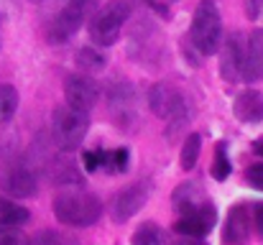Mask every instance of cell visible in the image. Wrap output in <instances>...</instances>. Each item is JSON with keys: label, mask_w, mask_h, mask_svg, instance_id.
Segmentation results:
<instances>
[{"label": "cell", "mask_w": 263, "mask_h": 245, "mask_svg": "<svg viewBox=\"0 0 263 245\" xmlns=\"http://www.w3.org/2000/svg\"><path fill=\"white\" fill-rule=\"evenodd\" d=\"M246 10H248V18L256 21L263 15V0H246Z\"/></svg>", "instance_id": "obj_28"}, {"label": "cell", "mask_w": 263, "mask_h": 245, "mask_svg": "<svg viewBox=\"0 0 263 245\" xmlns=\"http://www.w3.org/2000/svg\"><path fill=\"white\" fill-rule=\"evenodd\" d=\"M0 245H26V238L18 228H0Z\"/></svg>", "instance_id": "obj_26"}, {"label": "cell", "mask_w": 263, "mask_h": 245, "mask_svg": "<svg viewBox=\"0 0 263 245\" xmlns=\"http://www.w3.org/2000/svg\"><path fill=\"white\" fill-rule=\"evenodd\" d=\"M97 10V0H67L49 26V44H67Z\"/></svg>", "instance_id": "obj_5"}, {"label": "cell", "mask_w": 263, "mask_h": 245, "mask_svg": "<svg viewBox=\"0 0 263 245\" xmlns=\"http://www.w3.org/2000/svg\"><path fill=\"white\" fill-rule=\"evenodd\" d=\"M51 210H54V217L62 225H69V228H92L102 217L100 197L82 192V189L57 194L54 202H51Z\"/></svg>", "instance_id": "obj_1"}, {"label": "cell", "mask_w": 263, "mask_h": 245, "mask_svg": "<svg viewBox=\"0 0 263 245\" xmlns=\"http://www.w3.org/2000/svg\"><path fill=\"white\" fill-rule=\"evenodd\" d=\"M133 8L128 0H110L89 18V39L95 46H112L120 39L125 21L130 18Z\"/></svg>", "instance_id": "obj_3"}, {"label": "cell", "mask_w": 263, "mask_h": 245, "mask_svg": "<svg viewBox=\"0 0 263 245\" xmlns=\"http://www.w3.org/2000/svg\"><path fill=\"white\" fill-rule=\"evenodd\" d=\"M233 115L246 123V125H256L263 120V95L258 89H243L235 102H233Z\"/></svg>", "instance_id": "obj_13"}, {"label": "cell", "mask_w": 263, "mask_h": 245, "mask_svg": "<svg viewBox=\"0 0 263 245\" xmlns=\"http://www.w3.org/2000/svg\"><path fill=\"white\" fill-rule=\"evenodd\" d=\"M251 210L246 204H235L230 207L228 212V220H225V228H222V240L225 245H243L251 235Z\"/></svg>", "instance_id": "obj_12"}, {"label": "cell", "mask_w": 263, "mask_h": 245, "mask_svg": "<svg viewBox=\"0 0 263 245\" xmlns=\"http://www.w3.org/2000/svg\"><path fill=\"white\" fill-rule=\"evenodd\" d=\"M146 3H148L151 8H156L161 15H166V3H169V0H146Z\"/></svg>", "instance_id": "obj_30"}, {"label": "cell", "mask_w": 263, "mask_h": 245, "mask_svg": "<svg viewBox=\"0 0 263 245\" xmlns=\"http://www.w3.org/2000/svg\"><path fill=\"white\" fill-rule=\"evenodd\" d=\"M199 151H202V136H199V133L186 136V141H184V146H181V166H184L186 171L194 168V163L199 159Z\"/></svg>", "instance_id": "obj_21"}, {"label": "cell", "mask_w": 263, "mask_h": 245, "mask_svg": "<svg viewBox=\"0 0 263 245\" xmlns=\"http://www.w3.org/2000/svg\"><path fill=\"white\" fill-rule=\"evenodd\" d=\"M0 186H3L5 194H10L15 199H28V197L39 194V171L33 168V163L26 161V159H15V161L3 163Z\"/></svg>", "instance_id": "obj_7"}, {"label": "cell", "mask_w": 263, "mask_h": 245, "mask_svg": "<svg viewBox=\"0 0 263 245\" xmlns=\"http://www.w3.org/2000/svg\"><path fill=\"white\" fill-rule=\"evenodd\" d=\"M251 220H253V225H256V233L263 238V204H256V207H253Z\"/></svg>", "instance_id": "obj_29"}, {"label": "cell", "mask_w": 263, "mask_h": 245, "mask_svg": "<svg viewBox=\"0 0 263 245\" xmlns=\"http://www.w3.org/2000/svg\"><path fill=\"white\" fill-rule=\"evenodd\" d=\"M263 80V28H253L246 41V82Z\"/></svg>", "instance_id": "obj_15"}, {"label": "cell", "mask_w": 263, "mask_h": 245, "mask_svg": "<svg viewBox=\"0 0 263 245\" xmlns=\"http://www.w3.org/2000/svg\"><path fill=\"white\" fill-rule=\"evenodd\" d=\"M28 210L0 197V228H21L28 222Z\"/></svg>", "instance_id": "obj_17"}, {"label": "cell", "mask_w": 263, "mask_h": 245, "mask_svg": "<svg viewBox=\"0 0 263 245\" xmlns=\"http://www.w3.org/2000/svg\"><path fill=\"white\" fill-rule=\"evenodd\" d=\"M130 245H169L166 243V233L154 225V222H143L133 235H130Z\"/></svg>", "instance_id": "obj_18"}, {"label": "cell", "mask_w": 263, "mask_h": 245, "mask_svg": "<svg viewBox=\"0 0 263 245\" xmlns=\"http://www.w3.org/2000/svg\"><path fill=\"white\" fill-rule=\"evenodd\" d=\"M31 3H44V0H31Z\"/></svg>", "instance_id": "obj_33"}, {"label": "cell", "mask_w": 263, "mask_h": 245, "mask_svg": "<svg viewBox=\"0 0 263 245\" xmlns=\"http://www.w3.org/2000/svg\"><path fill=\"white\" fill-rule=\"evenodd\" d=\"M64 97L69 107L89 112L100 100V87L89 74H69L64 82Z\"/></svg>", "instance_id": "obj_11"}, {"label": "cell", "mask_w": 263, "mask_h": 245, "mask_svg": "<svg viewBox=\"0 0 263 245\" xmlns=\"http://www.w3.org/2000/svg\"><path fill=\"white\" fill-rule=\"evenodd\" d=\"M230 176V159H228V146L220 143L215 148V161H212V179L215 181H225Z\"/></svg>", "instance_id": "obj_22"}, {"label": "cell", "mask_w": 263, "mask_h": 245, "mask_svg": "<svg viewBox=\"0 0 263 245\" xmlns=\"http://www.w3.org/2000/svg\"><path fill=\"white\" fill-rule=\"evenodd\" d=\"M189 39H192V46L202 56H212V54L220 51V46H222V18H220L215 0H202L197 5L194 18H192V28H189Z\"/></svg>", "instance_id": "obj_2"}, {"label": "cell", "mask_w": 263, "mask_h": 245, "mask_svg": "<svg viewBox=\"0 0 263 245\" xmlns=\"http://www.w3.org/2000/svg\"><path fill=\"white\" fill-rule=\"evenodd\" d=\"M107 100H110V110H112V115H115V120H133L136 115H133V87L128 84L125 80H115L110 84V95H107Z\"/></svg>", "instance_id": "obj_14"}, {"label": "cell", "mask_w": 263, "mask_h": 245, "mask_svg": "<svg viewBox=\"0 0 263 245\" xmlns=\"http://www.w3.org/2000/svg\"><path fill=\"white\" fill-rule=\"evenodd\" d=\"M246 181H248L251 186H256V189H261L263 192V163L248 166V171H246Z\"/></svg>", "instance_id": "obj_27"}, {"label": "cell", "mask_w": 263, "mask_h": 245, "mask_svg": "<svg viewBox=\"0 0 263 245\" xmlns=\"http://www.w3.org/2000/svg\"><path fill=\"white\" fill-rule=\"evenodd\" d=\"M148 105H151L154 115H159L161 120H169L174 128L186 125V120H189L186 97L176 89L174 84H166V82L154 84L148 89Z\"/></svg>", "instance_id": "obj_6"}, {"label": "cell", "mask_w": 263, "mask_h": 245, "mask_svg": "<svg viewBox=\"0 0 263 245\" xmlns=\"http://www.w3.org/2000/svg\"><path fill=\"white\" fill-rule=\"evenodd\" d=\"M148 194H151V186H148L146 181H136V184L120 189V192L112 197V202H110V217H112V222H125V220H130V217L148 202Z\"/></svg>", "instance_id": "obj_8"}, {"label": "cell", "mask_w": 263, "mask_h": 245, "mask_svg": "<svg viewBox=\"0 0 263 245\" xmlns=\"http://www.w3.org/2000/svg\"><path fill=\"white\" fill-rule=\"evenodd\" d=\"M26 245H77V240H72V238H67L57 230H41L33 238H28Z\"/></svg>", "instance_id": "obj_24"}, {"label": "cell", "mask_w": 263, "mask_h": 245, "mask_svg": "<svg viewBox=\"0 0 263 245\" xmlns=\"http://www.w3.org/2000/svg\"><path fill=\"white\" fill-rule=\"evenodd\" d=\"M217 225V210L204 202L194 210L181 212V217L174 222V230L184 238H204L207 233H212V228Z\"/></svg>", "instance_id": "obj_10"}, {"label": "cell", "mask_w": 263, "mask_h": 245, "mask_svg": "<svg viewBox=\"0 0 263 245\" xmlns=\"http://www.w3.org/2000/svg\"><path fill=\"white\" fill-rule=\"evenodd\" d=\"M220 74L228 82H246V41L238 31L220 46Z\"/></svg>", "instance_id": "obj_9"}, {"label": "cell", "mask_w": 263, "mask_h": 245, "mask_svg": "<svg viewBox=\"0 0 263 245\" xmlns=\"http://www.w3.org/2000/svg\"><path fill=\"white\" fill-rule=\"evenodd\" d=\"M253 151H256L258 156H263V138H258V141L253 143Z\"/></svg>", "instance_id": "obj_32"}, {"label": "cell", "mask_w": 263, "mask_h": 245, "mask_svg": "<svg viewBox=\"0 0 263 245\" xmlns=\"http://www.w3.org/2000/svg\"><path fill=\"white\" fill-rule=\"evenodd\" d=\"M169 3H172V0H169Z\"/></svg>", "instance_id": "obj_34"}, {"label": "cell", "mask_w": 263, "mask_h": 245, "mask_svg": "<svg viewBox=\"0 0 263 245\" xmlns=\"http://www.w3.org/2000/svg\"><path fill=\"white\" fill-rule=\"evenodd\" d=\"M176 245H207L202 238H186V240H181V243H176Z\"/></svg>", "instance_id": "obj_31"}, {"label": "cell", "mask_w": 263, "mask_h": 245, "mask_svg": "<svg viewBox=\"0 0 263 245\" xmlns=\"http://www.w3.org/2000/svg\"><path fill=\"white\" fill-rule=\"evenodd\" d=\"M128 163H130L128 148H115V151H107V156H105V171L123 174V171H128Z\"/></svg>", "instance_id": "obj_23"}, {"label": "cell", "mask_w": 263, "mask_h": 245, "mask_svg": "<svg viewBox=\"0 0 263 245\" xmlns=\"http://www.w3.org/2000/svg\"><path fill=\"white\" fill-rule=\"evenodd\" d=\"M105 156H107V151H102V148L85 151L82 154V163H85L87 171H100V168H105Z\"/></svg>", "instance_id": "obj_25"}, {"label": "cell", "mask_w": 263, "mask_h": 245, "mask_svg": "<svg viewBox=\"0 0 263 245\" xmlns=\"http://www.w3.org/2000/svg\"><path fill=\"white\" fill-rule=\"evenodd\" d=\"M18 110V92L13 84H0V123H8Z\"/></svg>", "instance_id": "obj_19"}, {"label": "cell", "mask_w": 263, "mask_h": 245, "mask_svg": "<svg viewBox=\"0 0 263 245\" xmlns=\"http://www.w3.org/2000/svg\"><path fill=\"white\" fill-rule=\"evenodd\" d=\"M87 130H89L87 112L74 110L69 105H59L51 112V138H54V146L59 151H64V154L77 151L82 146Z\"/></svg>", "instance_id": "obj_4"}, {"label": "cell", "mask_w": 263, "mask_h": 245, "mask_svg": "<svg viewBox=\"0 0 263 245\" xmlns=\"http://www.w3.org/2000/svg\"><path fill=\"white\" fill-rule=\"evenodd\" d=\"M77 67L85 69V72H100V69H105V56L95 46L80 49L77 51Z\"/></svg>", "instance_id": "obj_20"}, {"label": "cell", "mask_w": 263, "mask_h": 245, "mask_svg": "<svg viewBox=\"0 0 263 245\" xmlns=\"http://www.w3.org/2000/svg\"><path fill=\"white\" fill-rule=\"evenodd\" d=\"M172 202H174V207L179 212H186V210H194V207H199V204H204L210 199H207L204 189L197 181H184V184H179L174 189Z\"/></svg>", "instance_id": "obj_16"}]
</instances>
